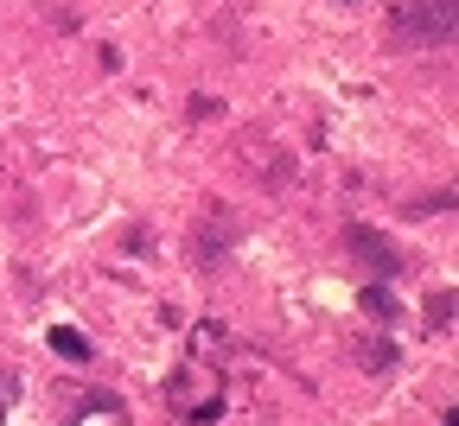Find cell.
I'll use <instances>...</instances> for the list:
<instances>
[{
  "mask_svg": "<svg viewBox=\"0 0 459 426\" xmlns=\"http://www.w3.org/2000/svg\"><path fill=\"white\" fill-rule=\"evenodd\" d=\"M13 401H20V376L7 370V362H0V413H7Z\"/></svg>",
  "mask_w": 459,
  "mask_h": 426,
  "instance_id": "1",
  "label": "cell"
},
{
  "mask_svg": "<svg viewBox=\"0 0 459 426\" xmlns=\"http://www.w3.org/2000/svg\"><path fill=\"white\" fill-rule=\"evenodd\" d=\"M51 344L65 350V356H90V344H83V337H71V331H51Z\"/></svg>",
  "mask_w": 459,
  "mask_h": 426,
  "instance_id": "2",
  "label": "cell"
}]
</instances>
